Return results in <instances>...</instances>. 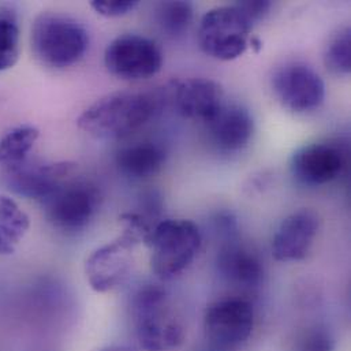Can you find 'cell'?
<instances>
[{"label":"cell","mask_w":351,"mask_h":351,"mask_svg":"<svg viewBox=\"0 0 351 351\" xmlns=\"http://www.w3.org/2000/svg\"><path fill=\"white\" fill-rule=\"evenodd\" d=\"M138 5L136 0H93L90 7L100 15L107 18L123 16L132 12Z\"/></svg>","instance_id":"cell-24"},{"label":"cell","mask_w":351,"mask_h":351,"mask_svg":"<svg viewBox=\"0 0 351 351\" xmlns=\"http://www.w3.org/2000/svg\"><path fill=\"white\" fill-rule=\"evenodd\" d=\"M166 152L154 143H137L118 151L117 167L122 174L133 179L156 176L165 166Z\"/></svg>","instance_id":"cell-17"},{"label":"cell","mask_w":351,"mask_h":351,"mask_svg":"<svg viewBox=\"0 0 351 351\" xmlns=\"http://www.w3.org/2000/svg\"><path fill=\"white\" fill-rule=\"evenodd\" d=\"M254 312L249 301L228 298L212 304L204 316V335L216 350H235L252 335Z\"/></svg>","instance_id":"cell-8"},{"label":"cell","mask_w":351,"mask_h":351,"mask_svg":"<svg viewBox=\"0 0 351 351\" xmlns=\"http://www.w3.org/2000/svg\"><path fill=\"white\" fill-rule=\"evenodd\" d=\"M151 249L152 272L163 280L182 274L195 258L201 247L198 227L183 219L156 223L145 242Z\"/></svg>","instance_id":"cell-4"},{"label":"cell","mask_w":351,"mask_h":351,"mask_svg":"<svg viewBox=\"0 0 351 351\" xmlns=\"http://www.w3.org/2000/svg\"><path fill=\"white\" fill-rule=\"evenodd\" d=\"M193 5L182 0L165 1L158 8V22L170 37H178L187 32L193 22Z\"/></svg>","instance_id":"cell-21"},{"label":"cell","mask_w":351,"mask_h":351,"mask_svg":"<svg viewBox=\"0 0 351 351\" xmlns=\"http://www.w3.org/2000/svg\"><path fill=\"white\" fill-rule=\"evenodd\" d=\"M21 53L19 27L8 16H0V71L15 66Z\"/></svg>","instance_id":"cell-22"},{"label":"cell","mask_w":351,"mask_h":351,"mask_svg":"<svg viewBox=\"0 0 351 351\" xmlns=\"http://www.w3.org/2000/svg\"><path fill=\"white\" fill-rule=\"evenodd\" d=\"M49 224L63 232H78L95 217L100 194L86 182H63L49 197L41 201Z\"/></svg>","instance_id":"cell-6"},{"label":"cell","mask_w":351,"mask_h":351,"mask_svg":"<svg viewBox=\"0 0 351 351\" xmlns=\"http://www.w3.org/2000/svg\"><path fill=\"white\" fill-rule=\"evenodd\" d=\"M272 89L278 101L295 114L311 112L326 99L323 78L301 62H290L276 69L272 75Z\"/></svg>","instance_id":"cell-9"},{"label":"cell","mask_w":351,"mask_h":351,"mask_svg":"<svg viewBox=\"0 0 351 351\" xmlns=\"http://www.w3.org/2000/svg\"><path fill=\"white\" fill-rule=\"evenodd\" d=\"M319 231V216L312 209H300L282 220L274 239L272 254L282 263L301 261L309 253Z\"/></svg>","instance_id":"cell-13"},{"label":"cell","mask_w":351,"mask_h":351,"mask_svg":"<svg viewBox=\"0 0 351 351\" xmlns=\"http://www.w3.org/2000/svg\"><path fill=\"white\" fill-rule=\"evenodd\" d=\"M217 269L227 283L243 291L260 287L264 278L260 257L238 242L237 235L224 238V243L217 253Z\"/></svg>","instance_id":"cell-15"},{"label":"cell","mask_w":351,"mask_h":351,"mask_svg":"<svg viewBox=\"0 0 351 351\" xmlns=\"http://www.w3.org/2000/svg\"><path fill=\"white\" fill-rule=\"evenodd\" d=\"M224 92L219 82L208 78L179 81L174 88L178 112L191 121L206 123L224 104Z\"/></svg>","instance_id":"cell-16"},{"label":"cell","mask_w":351,"mask_h":351,"mask_svg":"<svg viewBox=\"0 0 351 351\" xmlns=\"http://www.w3.org/2000/svg\"><path fill=\"white\" fill-rule=\"evenodd\" d=\"M349 165V149L338 143L301 147L290 159V171L306 186L327 184L342 176Z\"/></svg>","instance_id":"cell-11"},{"label":"cell","mask_w":351,"mask_h":351,"mask_svg":"<svg viewBox=\"0 0 351 351\" xmlns=\"http://www.w3.org/2000/svg\"><path fill=\"white\" fill-rule=\"evenodd\" d=\"M239 10L245 14V16L253 23L261 21L267 14L268 11L271 10L272 7V3L268 1V0H256V1H237L235 3Z\"/></svg>","instance_id":"cell-25"},{"label":"cell","mask_w":351,"mask_h":351,"mask_svg":"<svg viewBox=\"0 0 351 351\" xmlns=\"http://www.w3.org/2000/svg\"><path fill=\"white\" fill-rule=\"evenodd\" d=\"M134 332L145 351H176L184 342V328L171 313L163 289L149 285L137 291L132 304Z\"/></svg>","instance_id":"cell-3"},{"label":"cell","mask_w":351,"mask_h":351,"mask_svg":"<svg viewBox=\"0 0 351 351\" xmlns=\"http://www.w3.org/2000/svg\"><path fill=\"white\" fill-rule=\"evenodd\" d=\"M30 45L41 64L67 69L84 58L89 34L81 22L69 15L43 12L33 22Z\"/></svg>","instance_id":"cell-2"},{"label":"cell","mask_w":351,"mask_h":351,"mask_svg":"<svg viewBox=\"0 0 351 351\" xmlns=\"http://www.w3.org/2000/svg\"><path fill=\"white\" fill-rule=\"evenodd\" d=\"M99 351H130L126 348H121V346H110V348H106V349H101Z\"/></svg>","instance_id":"cell-26"},{"label":"cell","mask_w":351,"mask_h":351,"mask_svg":"<svg viewBox=\"0 0 351 351\" xmlns=\"http://www.w3.org/2000/svg\"><path fill=\"white\" fill-rule=\"evenodd\" d=\"M38 136V129L30 125H22L7 132L0 138V167L10 170L27 160Z\"/></svg>","instance_id":"cell-19"},{"label":"cell","mask_w":351,"mask_h":351,"mask_svg":"<svg viewBox=\"0 0 351 351\" xmlns=\"http://www.w3.org/2000/svg\"><path fill=\"white\" fill-rule=\"evenodd\" d=\"M74 170L75 165L67 162L40 163L27 159L16 167L4 170V174L14 193L41 202L73 176Z\"/></svg>","instance_id":"cell-12"},{"label":"cell","mask_w":351,"mask_h":351,"mask_svg":"<svg viewBox=\"0 0 351 351\" xmlns=\"http://www.w3.org/2000/svg\"><path fill=\"white\" fill-rule=\"evenodd\" d=\"M205 125L210 144L224 154L243 151L254 134V119L239 104H223Z\"/></svg>","instance_id":"cell-14"},{"label":"cell","mask_w":351,"mask_h":351,"mask_svg":"<svg viewBox=\"0 0 351 351\" xmlns=\"http://www.w3.org/2000/svg\"><path fill=\"white\" fill-rule=\"evenodd\" d=\"M30 226L29 216L8 195L0 194V256L12 254Z\"/></svg>","instance_id":"cell-18"},{"label":"cell","mask_w":351,"mask_h":351,"mask_svg":"<svg viewBox=\"0 0 351 351\" xmlns=\"http://www.w3.org/2000/svg\"><path fill=\"white\" fill-rule=\"evenodd\" d=\"M140 242L128 232L93 250L85 261V275L96 293H108L121 286L129 276L134 249Z\"/></svg>","instance_id":"cell-10"},{"label":"cell","mask_w":351,"mask_h":351,"mask_svg":"<svg viewBox=\"0 0 351 351\" xmlns=\"http://www.w3.org/2000/svg\"><path fill=\"white\" fill-rule=\"evenodd\" d=\"M253 23L237 4L209 10L199 22L198 43L201 49L217 60H234L250 45Z\"/></svg>","instance_id":"cell-5"},{"label":"cell","mask_w":351,"mask_h":351,"mask_svg":"<svg viewBox=\"0 0 351 351\" xmlns=\"http://www.w3.org/2000/svg\"><path fill=\"white\" fill-rule=\"evenodd\" d=\"M326 67L337 75H348L351 70L350 27L339 29L328 41L324 51Z\"/></svg>","instance_id":"cell-20"},{"label":"cell","mask_w":351,"mask_h":351,"mask_svg":"<svg viewBox=\"0 0 351 351\" xmlns=\"http://www.w3.org/2000/svg\"><path fill=\"white\" fill-rule=\"evenodd\" d=\"M294 351H335V339L327 328L315 326L300 334Z\"/></svg>","instance_id":"cell-23"},{"label":"cell","mask_w":351,"mask_h":351,"mask_svg":"<svg viewBox=\"0 0 351 351\" xmlns=\"http://www.w3.org/2000/svg\"><path fill=\"white\" fill-rule=\"evenodd\" d=\"M104 63L107 70L121 80H147L162 70L163 52L148 37L122 34L106 48Z\"/></svg>","instance_id":"cell-7"},{"label":"cell","mask_w":351,"mask_h":351,"mask_svg":"<svg viewBox=\"0 0 351 351\" xmlns=\"http://www.w3.org/2000/svg\"><path fill=\"white\" fill-rule=\"evenodd\" d=\"M159 110V99L141 92H114L77 119L78 128L97 140H119L143 128Z\"/></svg>","instance_id":"cell-1"}]
</instances>
